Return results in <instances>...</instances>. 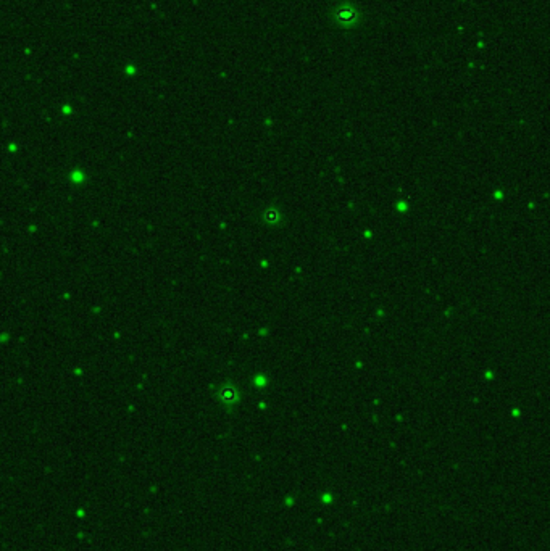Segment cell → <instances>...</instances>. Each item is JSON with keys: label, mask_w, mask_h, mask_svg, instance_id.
I'll list each match as a JSON object with an SVG mask.
<instances>
[{"label": "cell", "mask_w": 550, "mask_h": 551, "mask_svg": "<svg viewBox=\"0 0 550 551\" xmlns=\"http://www.w3.org/2000/svg\"><path fill=\"white\" fill-rule=\"evenodd\" d=\"M358 10L352 4H342L334 10V21L340 26L358 23Z\"/></svg>", "instance_id": "cell-1"}, {"label": "cell", "mask_w": 550, "mask_h": 551, "mask_svg": "<svg viewBox=\"0 0 550 551\" xmlns=\"http://www.w3.org/2000/svg\"><path fill=\"white\" fill-rule=\"evenodd\" d=\"M262 221L268 226H281L284 218H282V211L276 206H267L262 211Z\"/></svg>", "instance_id": "cell-2"}, {"label": "cell", "mask_w": 550, "mask_h": 551, "mask_svg": "<svg viewBox=\"0 0 550 551\" xmlns=\"http://www.w3.org/2000/svg\"><path fill=\"white\" fill-rule=\"evenodd\" d=\"M220 398L223 403H227V405H234L239 402V390L236 388L233 384H226L221 387L220 390Z\"/></svg>", "instance_id": "cell-3"}]
</instances>
